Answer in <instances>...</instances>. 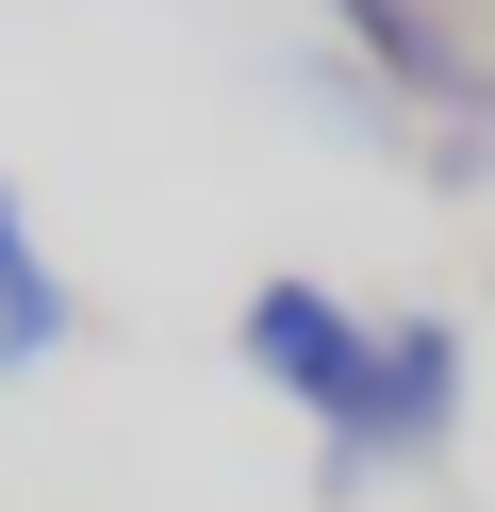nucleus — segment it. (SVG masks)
<instances>
[{"mask_svg":"<svg viewBox=\"0 0 495 512\" xmlns=\"http://www.w3.org/2000/svg\"><path fill=\"white\" fill-rule=\"evenodd\" d=\"M248 380H281V397L347 446L363 397H380V314H347L330 281H264V298H248Z\"/></svg>","mask_w":495,"mask_h":512,"instance_id":"f03ea898","label":"nucleus"},{"mask_svg":"<svg viewBox=\"0 0 495 512\" xmlns=\"http://www.w3.org/2000/svg\"><path fill=\"white\" fill-rule=\"evenodd\" d=\"M429 182H446V199H479V182H495V116H446V133H429Z\"/></svg>","mask_w":495,"mask_h":512,"instance_id":"423d86ee","label":"nucleus"},{"mask_svg":"<svg viewBox=\"0 0 495 512\" xmlns=\"http://www.w3.org/2000/svg\"><path fill=\"white\" fill-rule=\"evenodd\" d=\"M66 347V265L33 248V215H17V182H0V380H33Z\"/></svg>","mask_w":495,"mask_h":512,"instance_id":"20e7f679","label":"nucleus"},{"mask_svg":"<svg viewBox=\"0 0 495 512\" xmlns=\"http://www.w3.org/2000/svg\"><path fill=\"white\" fill-rule=\"evenodd\" d=\"M330 34H347V67L380 83L396 116H429V133H446V116H495V50L462 34V0H314Z\"/></svg>","mask_w":495,"mask_h":512,"instance_id":"f257e3e1","label":"nucleus"},{"mask_svg":"<svg viewBox=\"0 0 495 512\" xmlns=\"http://www.w3.org/2000/svg\"><path fill=\"white\" fill-rule=\"evenodd\" d=\"M446 430H462V331H446V314H380V397H363V430L330 446V479L429 463Z\"/></svg>","mask_w":495,"mask_h":512,"instance_id":"7ed1b4c3","label":"nucleus"},{"mask_svg":"<svg viewBox=\"0 0 495 512\" xmlns=\"http://www.w3.org/2000/svg\"><path fill=\"white\" fill-rule=\"evenodd\" d=\"M281 100H297V116H330V133H396V100H380L363 67H281Z\"/></svg>","mask_w":495,"mask_h":512,"instance_id":"39448f33","label":"nucleus"}]
</instances>
